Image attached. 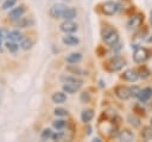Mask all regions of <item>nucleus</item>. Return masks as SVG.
Instances as JSON below:
<instances>
[{
  "label": "nucleus",
  "instance_id": "nucleus-1",
  "mask_svg": "<svg viewBox=\"0 0 152 142\" xmlns=\"http://www.w3.org/2000/svg\"><path fill=\"white\" fill-rule=\"evenodd\" d=\"M101 35H102V39L103 42L107 44V45H114L115 43L119 42V33L118 31L112 27L110 25H106L103 26L102 31H101Z\"/></svg>",
  "mask_w": 152,
  "mask_h": 142
},
{
  "label": "nucleus",
  "instance_id": "nucleus-2",
  "mask_svg": "<svg viewBox=\"0 0 152 142\" xmlns=\"http://www.w3.org/2000/svg\"><path fill=\"white\" fill-rule=\"evenodd\" d=\"M125 64H126L125 58L116 55V56L109 58V60L107 61V63H106L104 67H106V69H107L108 72H119L120 69L124 68Z\"/></svg>",
  "mask_w": 152,
  "mask_h": 142
},
{
  "label": "nucleus",
  "instance_id": "nucleus-3",
  "mask_svg": "<svg viewBox=\"0 0 152 142\" xmlns=\"http://www.w3.org/2000/svg\"><path fill=\"white\" fill-rule=\"evenodd\" d=\"M150 57V50L146 48L138 47L133 53V61L135 63H144Z\"/></svg>",
  "mask_w": 152,
  "mask_h": 142
},
{
  "label": "nucleus",
  "instance_id": "nucleus-4",
  "mask_svg": "<svg viewBox=\"0 0 152 142\" xmlns=\"http://www.w3.org/2000/svg\"><path fill=\"white\" fill-rule=\"evenodd\" d=\"M119 8H120V5L118 2L109 0V1H106V2L102 4L101 11H102V13L104 16H114L118 12Z\"/></svg>",
  "mask_w": 152,
  "mask_h": 142
},
{
  "label": "nucleus",
  "instance_id": "nucleus-5",
  "mask_svg": "<svg viewBox=\"0 0 152 142\" xmlns=\"http://www.w3.org/2000/svg\"><path fill=\"white\" fill-rule=\"evenodd\" d=\"M68 8V6L65 4H55L50 7L49 10V16L53 19H58V18H62L63 13L65 12V10Z\"/></svg>",
  "mask_w": 152,
  "mask_h": 142
},
{
  "label": "nucleus",
  "instance_id": "nucleus-6",
  "mask_svg": "<svg viewBox=\"0 0 152 142\" xmlns=\"http://www.w3.org/2000/svg\"><path fill=\"white\" fill-rule=\"evenodd\" d=\"M114 93L121 100H127L128 98H131V89H129V87L124 86V85L116 86L115 89H114Z\"/></svg>",
  "mask_w": 152,
  "mask_h": 142
},
{
  "label": "nucleus",
  "instance_id": "nucleus-7",
  "mask_svg": "<svg viewBox=\"0 0 152 142\" xmlns=\"http://www.w3.org/2000/svg\"><path fill=\"white\" fill-rule=\"evenodd\" d=\"M77 29H78L77 24L74 23L72 20H64L59 25V30L62 32H64V33H74V32L77 31Z\"/></svg>",
  "mask_w": 152,
  "mask_h": 142
},
{
  "label": "nucleus",
  "instance_id": "nucleus-8",
  "mask_svg": "<svg viewBox=\"0 0 152 142\" xmlns=\"http://www.w3.org/2000/svg\"><path fill=\"white\" fill-rule=\"evenodd\" d=\"M24 12H25V6L20 5V6H18V7H14V8H12V10L10 11V13H8V19L12 20V21H15V20H18V19L24 14Z\"/></svg>",
  "mask_w": 152,
  "mask_h": 142
},
{
  "label": "nucleus",
  "instance_id": "nucleus-9",
  "mask_svg": "<svg viewBox=\"0 0 152 142\" xmlns=\"http://www.w3.org/2000/svg\"><path fill=\"white\" fill-rule=\"evenodd\" d=\"M15 25L18 27H30V26H33L34 25V19L32 17H20L18 20H15Z\"/></svg>",
  "mask_w": 152,
  "mask_h": 142
},
{
  "label": "nucleus",
  "instance_id": "nucleus-10",
  "mask_svg": "<svg viewBox=\"0 0 152 142\" xmlns=\"http://www.w3.org/2000/svg\"><path fill=\"white\" fill-rule=\"evenodd\" d=\"M122 79L128 81V82H135L139 79L138 70H135V69H127V70H125L124 74H122Z\"/></svg>",
  "mask_w": 152,
  "mask_h": 142
},
{
  "label": "nucleus",
  "instance_id": "nucleus-11",
  "mask_svg": "<svg viewBox=\"0 0 152 142\" xmlns=\"http://www.w3.org/2000/svg\"><path fill=\"white\" fill-rule=\"evenodd\" d=\"M140 103H146L147 100H150L152 98V87H145L142 89H140L138 97Z\"/></svg>",
  "mask_w": 152,
  "mask_h": 142
},
{
  "label": "nucleus",
  "instance_id": "nucleus-12",
  "mask_svg": "<svg viewBox=\"0 0 152 142\" xmlns=\"http://www.w3.org/2000/svg\"><path fill=\"white\" fill-rule=\"evenodd\" d=\"M82 87V84H74V82H66L63 84V92L69 93V94H74L77 91H80V88Z\"/></svg>",
  "mask_w": 152,
  "mask_h": 142
},
{
  "label": "nucleus",
  "instance_id": "nucleus-13",
  "mask_svg": "<svg viewBox=\"0 0 152 142\" xmlns=\"http://www.w3.org/2000/svg\"><path fill=\"white\" fill-rule=\"evenodd\" d=\"M62 42H63L65 45L75 47V45H77V44L80 43V39H78L76 36L71 35V33H65V36H63V38H62Z\"/></svg>",
  "mask_w": 152,
  "mask_h": 142
},
{
  "label": "nucleus",
  "instance_id": "nucleus-14",
  "mask_svg": "<svg viewBox=\"0 0 152 142\" xmlns=\"http://www.w3.org/2000/svg\"><path fill=\"white\" fill-rule=\"evenodd\" d=\"M118 138H119L120 141H124V142H131V141L134 140V134H133L131 130H128V129H122V130L119 132Z\"/></svg>",
  "mask_w": 152,
  "mask_h": 142
},
{
  "label": "nucleus",
  "instance_id": "nucleus-15",
  "mask_svg": "<svg viewBox=\"0 0 152 142\" xmlns=\"http://www.w3.org/2000/svg\"><path fill=\"white\" fill-rule=\"evenodd\" d=\"M142 19H144V18H141V16H133V17L128 20V23H127V29H128V30H134V29H137L138 26H140Z\"/></svg>",
  "mask_w": 152,
  "mask_h": 142
},
{
  "label": "nucleus",
  "instance_id": "nucleus-16",
  "mask_svg": "<svg viewBox=\"0 0 152 142\" xmlns=\"http://www.w3.org/2000/svg\"><path fill=\"white\" fill-rule=\"evenodd\" d=\"M81 60H82V54L81 53H71V54L66 55V57H65V61L70 64H76Z\"/></svg>",
  "mask_w": 152,
  "mask_h": 142
},
{
  "label": "nucleus",
  "instance_id": "nucleus-17",
  "mask_svg": "<svg viewBox=\"0 0 152 142\" xmlns=\"http://www.w3.org/2000/svg\"><path fill=\"white\" fill-rule=\"evenodd\" d=\"M51 99H52V101H53L55 104H63V103H65V100H66L65 92H55V93L52 94Z\"/></svg>",
  "mask_w": 152,
  "mask_h": 142
},
{
  "label": "nucleus",
  "instance_id": "nucleus-18",
  "mask_svg": "<svg viewBox=\"0 0 152 142\" xmlns=\"http://www.w3.org/2000/svg\"><path fill=\"white\" fill-rule=\"evenodd\" d=\"M76 16H77L76 10L72 8V7H68V8L65 10V12L63 13L62 18H63L64 20H72L74 18H76Z\"/></svg>",
  "mask_w": 152,
  "mask_h": 142
},
{
  "label": "nucleus",
  "instance_id": "nucleus-19",
  "mask_svg": "<svg viewBox=\"0 0 152 142\" xmlns=\"http://www.w3.org/2000/svg\"><path fill=\"white\" fill-rule=\"evenodd\" d=\"M94 117V111L91 109H87V110H83L82 113H81V119L82 122L84 123H89Z\"/></svg>",
  "mask_w": 152,
  "mask_h": 142
},
{
  "label": "nucleus",
  "instance_id": "nucleus-20",
  "mask_svg": "<svg viewBox=\"0 0 152 142\" xmlns=\"http://www.w3.org/2000/svg\"><path fill=\"white\" fill-rule=\"evenodd\" d=\"M61 81L63 84H66V82H74V84H83V81L74 75H62L61 76Z\"/></svg>",
  "mask_w": 152,
  "mask_h": 142
},
{
  "label": "nucleus",
  "instance_id": "nucleus-21",
  "mask_svg": "<svg viewBox=\"0 0 152 142\" xmlns=\"http://www.w3.org/2000/svg\"><path fill=\"white\" fill-rule=\"evenodd\" d=\"M8 38H10V41H13V42H20L24 38V36L19 30H13V31H10Z\"/></svg>",
  "mask_w": 152,
  "mask_h": 142
},
{
  "label": "nucleus",
  "instance_id": "nucleus-22",
  "mask_svg": "<svg viewBox=\"0 0 152 142\" xmlns=\"http://www.w3.org/2000/svg\"><path fill=\"white\" fill-rule=\"evenodd\" d=\"M140 135L145 141L152 140V126H142V129L140 131Z\"/></svg>",
  "mask_w": 152,
  "mask_h": 142
},
{
  "label": "nucleus",
  "instance_id": "nucleus-23",
  "mask_svg": "<svg viewBox=\"0 0 152 142\" xmlns=\"http://www.w3.org/2000/svg\"><path fill=\"white\" fill-rule=\"evenodd\" d=\"M127 121H128V123H129L133 128H139V126H140V124H141L140 119H139L137 116H134V115H128Z\"/></svg>",
  "mask_w": 152,
  "mask_h": 142
},
{
  "label": "nucleus",
  "instance_id": "nucleus-24",
  "mask_svg": "<svg viewBox=\"0 0 152 142\" xmlns=\"http://www.w3.org/2000/svg\"><path fill=\"white\" fill-rule=\"evenodd\" d=\"M32 45H33V41H32L31 38H23V39L20 41V48L24 49V50L31 49Z\"/></svg>",
  "mask_w": 152,
  "mask_h": 142
},
{
  "label": "nucleus",
  "instance_id": "nucleus-25",
  "mask_svg": "<svg viewBox=\"0 0 152 142\" xmlns=\"http://www.w3.org/2000/svg\"><path fill=\"white\" fill-rule=\"evenodd\" d=\"M19 44H18V42H13V41H8V42H6V48H7V50L10 51V53H17L18 51V49H19Z\"/></svg>",
  "mask_w": 152,
  "mask_h": 142
},
{
  "label": "nucleus",
  "instance_id": "nucleus-26",
  "mask_svg": "<svg viewBox=\"0 0 152 142\" xmlns=\"http://www.w3.org/2000/svg\"><path fill=\"white\" fill-rule=\"evenodd\" d=\"M138 74H139V78H141V79H148V78L151 76V72H150V69L146 68L145 66H142V67L139 68Z\"/></svg>",
  "mask_w": 152,
  "mask_h": 142
},
{
  "label": "nucleus",
  "instance_id": "nucleus-27",
  "mask_svg": "<svg viewBox=\"0 0 152 142\" xmlns=\"http://www.w3.org/2000/svg\"><path fill=\"white\" fill-rule=\"evenodd\" d=\"M65 125H66V122L64 119H56L52 122V126L57 130H63L65 128Z\"/></svg>",
  "mask_w": 152,
  "mask_h": 142
},
{
  "label": "nucleus",
  "instance_id": "nucleus-28",
  "mask_svg": "<svg viewBox=\"0 0 152 142\" xmlns=\"http://www.w3.org/2000/svg\"><path fill=\"white\" fill-rule=\"evenodd\" d=\"M52 134H53V131H52L51 129L46 128V129H44V130L40 132V138H42V140H49V138L52 137Z\"/></svg>",
  "mask_w": 152,
  "mask_h": 142
},
{
  "label": "nucleus",
  "instance_id": "nucleus-29",
  "mask_svg": "<svg viewBox=\"0 0 152 142\" xmlns=\"http://www.w3.org/2000/svg\"><path fill=\"white\" fill-rule=\"evenodd\" d=\"M15 4H17V0H5V1L2 2L1 8H2V10H10V8L13 7Z\"/></svg>",
  "mask_w": 152,
  "mask_h": 142
},
{
  "label": "nucleus",
  "instance_id": "nucleus-30",
  "mask_svg": "<svg viewBox=\"0 0 152 142\" xmlns=\"http://www.w3.org/2000/svg\"><path fill=\"white\" fill-rule=\"evenodd\" d=\"M53 113L57 116V117H63V116H66L68 115V111L63 107H56L53 110Z\"/></svg>",
  "mask_w": 152,
  "mask_h": 142
},
{
  "label": "nucleus",
  "instance_id": "nucleus-31",
  "mask_svg": "<svg viewBox=\"0 0 152 142\" xmlns=\"http://www.w3.org/2000/svg\"><path fill=\"white\" fill-rule=\"evenodd\" d=\"M68 70H69V72H71L72 74H76V75H86V73H84L82 69L77 68V67H74V68L68 67Z\"/></svg>",
  "mask_w": 152,
  "mask_h": 142
},
{
  "label": "nucleus",
  "instance_id": "nucleus-32",
  "mask_svg": "<svg viewBox=\"0 0 152 142\" xmlns=\"http://www.w3.org/2000/svg\"><path fill=\"white\" fill-rule=\"evenodd\" d=\"M63 137H64V132L59 130V131H57V132H53L51 138H52L53 141H59V140H62Z\"/></svg>",
  "mask_w": 152,
  "mask_h": 142
},
{
  "label": "nucleus",
  "instance_id": "nucleus-33",
  "mask_svg": "<svg viewBox=\"0 0 152 142\" xmlns=\"http://www.w3.org/2000/svg\"><path fill=\"white\" fill-rule=\"evenodd\" d=\"M129 89H131V97L137 98L138 94H139V92H140V88L138 86H133V87H129Z\"/></svg>",
  "mask_w": 152,
  "mask_h": 142
},
{
  "label": "nucleus",
  "instance_id": "nucleus-34",
  "mask_svg": "<svg viewBox=\"0 0 152 142\" xmlns=\"http://www.w3.org/2000/svg\"><path fill=\"white\" fill-rule=\"evenodd\" d=\"M8 33H10V31L6 27H0V38L1 39L8 38Z\"/></svg>",
  "mask_w": 152,
  "mask_h": 142
},
{
  "label": "nucleus",
  "instance_id": "nucleus-35",
  "mask_svg": "<svg viewBox=\"0 0 152 142\" xmlns=\"http://www.w3.org/2000/svg\"><path fill=\"white\" fill-rule=\"evenodd\" d=\"M80 98H81V100H82L83 103H88V101L90 100V94H89L88 92H82Z\"/></svg>",
  "mask_w": 152,
  "mask_h": 142
},
{
  "label": "nucleus",
  "instance_id": "nucleus-36",
  "mask_svg": "<svg viewBox=\"0 0 152 142\" xmlns=\"http://www.w3.org/2000/svg\"><path fill=\"white\" fill-rule=\"evenodd\" d=\"M134 111L138 113V115H140V116H145L146 113H145V110L142 109V107H140L139 105H135L134 106Z\"/></svg>",
  "mask_w": 152,
  "mask_h": 142
},
{
  "label": "nucleus",
  "instance_id": "nucleus-37",
  "mask_svg": "<svg viewBox=\"0 0 152 142\" xmlns=\"http://www.w3.org/2000/svg\"><path fill=\"white\" fill-rule=\"evenodd\" d=\"M90 134H91V128L88 126V129H87V135H90Z\"/></svg>",
  "mask_w": 152,
  "mask_h": 142
},
{
  "label": "nucleus",
  "instance_id": "nucleus-38",
  "mask_svg": "<svg viewBox=\"0 0 152 142\" xmlns=\"http://www.w3.org/2000/svg\"><path fill=\"white\" fill-rule=\"evenodd\" d=\"M93 141H94V142H101V140H100L99 137H95V138H94Z\"/></svg>",
  "mask_w": 152,
  "mask_h": 142
},
{
  "label": "nucleus",
  "instance_id": "nucleus-39",
  "mask_svg": "<svg viewBox=\"0 0 152 142\" xmlns=\"http://www.w3.org/2000/svg\"><path fill=\"white\" fill-rule=\"evenodd\" d=\"M150 21H151V25H152V11H151V13H150Z\"/></svg>",
  "mask_w": 152,
  "mask_h": 142
},
{
  "label": "nucleus",
  "instance_id": "nucleus-40",
  "mask_svg": "<svg viewBox=\"0 0 152 142\" xmlns=\"http://www.w3.org/2000/svg\"><path fill=\"white\" fill-rule=\"evenodd\" d=\"M150 124H151V126H152V117H151V119H150Z\"/></svg>",
  "mask_w": 152,
  "mask_h": 142
},
{
  "label": "nucleus",
  "instance_id": "nucleus-41",
  "mask_svg": "<svg viewBox=\"0 0 152 142\" xmlns=\"http://www.w3.org/2000/svg\"><path fill=\"white\" fill-rule=\"evenodd\" d=\"M1 41H2V39H1V38H0V45H1Z\"/></svg>",
  "mask_w": 152,
  "mask_h": 142
}]
</instances>
